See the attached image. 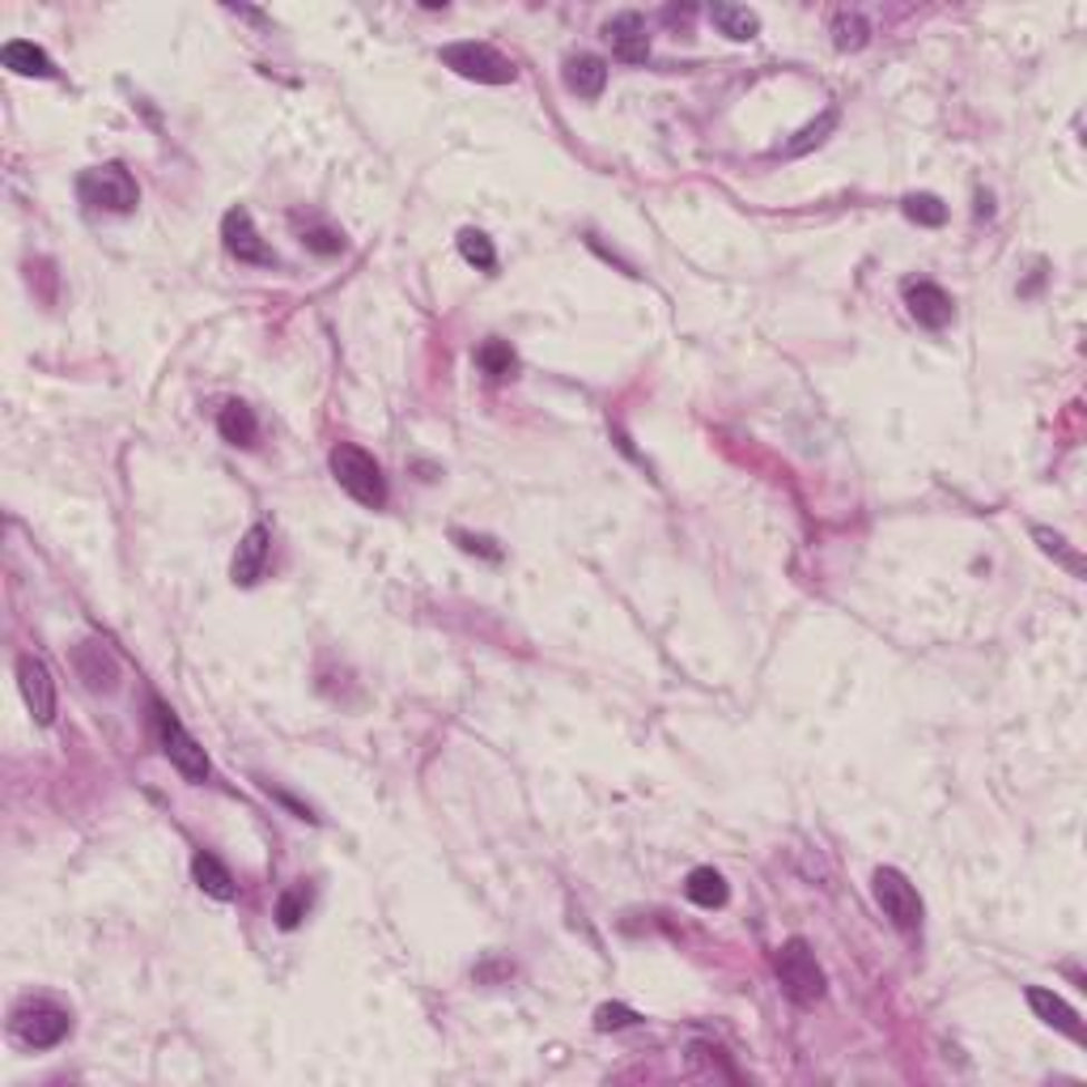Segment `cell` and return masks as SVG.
<instances>
[{
	"instance_id": "6da1fadb",
	"label": "cell",
	"mask_w": 1087,
	"mask_h": 1087,
	"mask_svg": "<svg viewBox=\"0 0 1087 1087\" xmlns=\"http://www.w3.org/2000/svg\"><path fill=\"white\" fill-rule=\"evenodd\" d=\"M327 463H332L336 484L358 501V506H365V510H383L386 476L374 454L362 451V447H353V442H340V447H332V459H327Z\"/></svg>"
},
{
	"instance_id": "7a4b0ae2",
	"label": "cell",
	"mask_w": 1087,
	"mask_h": 1087,
	"mask_svg": "<svg viewBox=\"0 0 1087 1087\" xmlns=\"http://www.w3.org/2000/svg\"><path fill=\"white\" fill-rule=\"evenodd\" d=\"M773 973H777V981H782V990H786L794 1007H815L824 998V986H829L807 939H786L777 948V956H773Z\"/></svg>"
},
{
	"instance_id": "3957f363",
	"label": "cell",
	"mask_w": 1087,
	"mask_h": 1087,
	"mask_svg": "<svg viewBox=\"0 0 1087 1087\" xmlns=\"http://www.w3.org/2000/svg\"><path fill=\"white\" fill-rule=\"evenodd\" d=\"M77 196H81V204H90V208L124 217V213H133L136 204H140V187H136V179L128 175L124 161H102V166H90L77 179Z\"/></svg>"
},
{
	"instance_id": "277c9868",
	"label": "cell",
	"mask_w": 1087,
	"mask_h": 1087,
	"mask_svg": "<svg viewBox=\"0 0 1087 1087\" xmlns=\"http://www.w3.org/2000/svg\"><path fill=\"white\" fill-rule=\"evenodd\" d=\"M13 1037L26 1045V1049H56L72 1032V1016L65 1007L47 1002V998H35V1002H22L13 1019H9Z\"/></svg>"
},
{
	"instance_id": "5b68a950",
	"label": "cell",
	"mask_w": 1087,
	"mask_h": 1087,
	"mask_svg": "<svg viewBox=\"0 0 1087 1087\" xmlns=\"http://www.w3.org/2000/svg\"><path fill=\"white\" fill-rule=\"evenodd\" d=\"M442 65L454 68L459 77L468 81H480V86H510L515 81V65L501 56L498 47L489 43H451L442 47Z\"/></svg>"
},
{
	"instance_id": "8992f818",
	"label": "cell",
	"mask_w": 1087,
	"mask_h": 1087,
	"mask_svg": "<svg viewBox=\"0 0 1087 1087\" xmlns=\"http://www.w3.org/2000/svg\"><path fill=\"white\" fill-rule=\"evenodd\" d=\"M875 901H880L883 918L892 922L897 930H905V934H913V930H922V897H918V888L897 871V866H880L875 871Z\"/></svg>"
},
{
	"instance_id": "52a82bcc",
	"label": "cell",
	"mask_w": 1087,
	"mask_h": 1087,
	"mask_svg": "<svg viewBox=\"0 0 1087 1087\" xmlns=\"http://www.w3.org/2000/svg\"><path fill=\"white\" fill-rule=\"evenodd\" d=\"M154 723H158L166 761H170L187 782H204V777H208V756H204V747L187 735V726H183L166 705H154Z\"/></svg>"
},
{
	"instance_id": "ba28073f",
	"label": "cell",
	"mask_w": 1087,
	"mask_h": 1087,
	"mask_svg": "<svg viewBox=\"0 0 1087 1087\" xmlns=\"http://www.w3.org/2000/svg\"><path fill=\"white\" fill-rule=\"evenodd\" d=\"M222 238H226V251L238 259V264H255V268H276V251L259 238V229L251 222L247 208H229L222 217Z\"/></svg>"
},
{
	"instance_id": "9c48e42d",
	"label": "cell",
	"mask_w": 1087,
	"mask_h": 1087,
	"mask_svg": "<svg viewBox=\"0 0 1087 1087\" xmlns=\"http://www.w3.org/2000/svg\"><path fill=\"white\" fill-rule=\"evenodd\" d=\"M18 688H22L26 709L35 714V723L39 726L56 723V679H51L43 658H35V655L18 658Z\"/></svg>"
},
{
	"instance_id": "30bf717a",
	"label": "cell",
	"mask_w": 1087,
	"mask_h": 1087,
	"mask_svg": "<svg viewBox=\"0 0 1087 1087\" xmlns=\"http://www.w3.org/2000/svg\"><path fill=\"white\" fill-rule=\"evenodd\" d=\"M905 306H909V315L918 319L922 327H930V332H943L951 319H956V302H951L948 290L934 285V281H909Z\"/></svg>"
},
{
	"instance_id": "8fae6325",
	"label": "cell",
	"mask_w": 1087,
	"mask_h": 1087,
	"mask_svg": "<svg viewBox=\"0 0 1087 1087\" xmlns=\"http://www.w3.org/2000/svg\"><path fill=\"white\" fill-rule=\"evenodd\" d=\"M1028 1007L1037 1011V1019H1041V1024L1058 1028V1032H1062V1037H1070L1075 1045L1087 1041L1084 1019H1079V1011H1075L1062 995H1054V990H1045V986H1028Z\"/></svg>"
},
{
	"instance_id": "7c38bea8",
	"label": "cell",
	"mask_w": 1087,
	"mask_h": 1087,
	"mask_svg": "<svg viewBox=\"0 0 1087 1087\" xmlns=\"http://www.w3.org/2000/svg\"><path fill=\"white\" fill-rule=\"evenodd\" d=\"M268 548H272L268 527H264V522L247 527V536L238 540V552H234V561H229L234 587H255V582H259V574H264V566H268Z\"/></svg>"
},
{
	"instance_id": "4fadbf2b",
	"label": "cell",
	"mask_w": 1087,
	"mask_h": 1087,
	"mask_svg": "<svg viewBox=\"0 0 1087 1087\" xmlns=\"http://www.w3.org/2000/svg\"><path fill=\"white\" fill-rule=\"evenodd\" d=\"M604 35H608L611 43V56L616 60H625V65H642L646 56H650V35H646V22H642V13H616L608 26H604Z\"/></svg>"
},
{
	"instance_id": "5bb4252c",
	"label": "cell",
	"mask_w": 1087,
	"mask_h": 1087,
	"mask_svg": "<svg viewBox=\"0 0 1087 1087\" xmlns=\"http://www.w3.org/2000/svg\"><path fill=\"white\" fill-rule=\"evenodd\" d=\"M566 86L578 98H599L608 86V65L599 56H569L566 60Z\"/></svg>"
},
{
	"instance_id": "9a60e30c",
	"label": "cell",
	"mask_w": 1087,
	"mask_h": 1087,
	"mask_svg": "<svg viewBox=\"0 0 1087 1087\" xmlns=\"http://www.w3.org/2000/svg\"><path fill=\"white\" fill-rule=\"evenodd\" d=\"M192 875H196V883H200V892H208L213 901H234L238 897V883H234V875H229V866L217 854H196L192 859Z\"/></svg>"
},
{
	"instance_id": "2e32d148",
	"label": "cell",
	"mask_w": 1087,
	"mask_h": 1087,
	"mask_svg": "<svg viewBox=\"0 0 1087 1087\" xmlns=\"http://www.w3.org/2000/svg\"><path fill=\"white\" fill-rule=\"evenodd\" d=\"M0 60H4L9 72H18V77H56L51 56H47L43 47L26 43V39H13V43L0 47Z\"/></svg>"
},
{
	"instance_id": "e0dca14e",
	"label": "cell",
	"mask_w": 1087,
	"mask_h": 1087,
	"mask_svg": "<svg viewBox=\"0 0 1087 1087\" xmlns=\"http://www.w3.org/2000/svg\"><path fill=\"white\" fill-rule=\"evenodd\" d=\"M709 22L718 26V35L735 39V43H747V39L761 35V18L752 9H744V4H723V0L709 4Z\"/></svg>"
},
{
	"instance_id": "ac0fdd59",
	"label": "cell",
	"mask_w": 1087,
	"mask_h": 1087,
	"mask_svg": "<svg viewBox=\"0 0 1087 1087\" xmlns=\"http://www.w3.org/2000/svg\"><path fill=\"white\" fill-rule=\"evenodd\" d=\"M77 672H81V679L90 684L94 693H111L115 688V663L98 642H81L77 646Z\"/></svg>"
},
{
	"instance_id": "d6986e66",
	"label": "cell",
	"mask_w": 1087,
	"mask_h": 1087,
	"mask_svg": "<svg viewBox=\"0 0 1087 1087\" xmlns=\"http://www.w3.org/2000/svg\"><path fill=\"white\" fill-rule=\"evenodd\" d=\"M684 897L702 909H723L726 897H731V888H726V880L714 871V866H697V871H688V880H684Z\"/></svg>"
},
{
	"instance_id": "ffe728a7",
	"label": "cell",
	"mask_w": 1087,
	"mask_h": 1087,
	"mask_svg": "<svg viewBox=\"0 0 1087 1087\" xmlns=\"http://www.w3.org/2000/svg\"><path fill=\"white\" fill-rule=\"evenodd\" d=\"M217 430H222V438H226L229 447H251L255 433H259V421H255V412H251L243 400H229V404L217 412Z\"/></svg>"
},
{
	"instance_id": "44dd1931",
	"label": "cell",
	"mask_w": 1087,
	"mask_h": 1087,
	"mask_svg": "<svg viewBox=\"0 0 1087 1087\" xmlns=\"http://www.w3.org/2000/svg\"><path fill=\"white\" fill-rule=\"evenodd\" d=\"M476 365H480L489 379H510V374L519 370V358H515V349H510L506 340H484V344L476 349Z\"/></svg>"
},
{
	"instance_id": "7402d4cb",
	"label": "cell",
	"mask_w": 1087,
	"mask_h": 1087,
	"mask_svg": "<svg viewBox=\"0 0 1087 1087\" xmlns=\"http://www.w3.org/2000/svg\"><path fill=\"white\" fill-rule=\"evenodd\" d=\"M459 255L480 272L498 268V251H493V238H489L484 229H472V226L459 229Z\"/></svg>"
},
{
	"instance_id": "603a6c76",
	"label": "cell",
	"mask_w": 1087,
	"mask_h": 1087,
	"mask_svg": "<svg viewBox=\"0 0 1087 1087\" xmlns=\"http://www.w3.org/2000/svg\"><path fill=\"white\" fill-rule=\"evenodd\" d=\"M905 217L909 222H918V226H943L948 222V204L939 200V196H930V192H913V196H905Z\"/></svg>"
},
{
	"instance_id": "cb8c5ba5",
	"label": "cell",
	"mask_w": 1087,
	"mask_h": 1087,
	"mask_svg": "<svg viewBox=\"0 0 1087 1087\" xmlns=\"http://www.w3.org/2000/svg\"><path fill=\"white\" fill-rule=\"evenodd\" d=\"M866 39H871V26H866L862 13H838V18H833V43H838L841 51H862Z\"/></svg>"
},
{
	"instance_id": "d4e9b609",
	"label": "cell",
	"mask_w": 1087,
	"mask_h": 1087,
	"mask_svg": "<svg viewBox=\"0 0 1087 1087\" xmlns=\"http://www.w3.org/2000/svg\"><path fill=\"white\" fill-rule=\"evenodd\" d=\"M306 909H311V892H306V888H290V892H281V901H276V922H281V930L302 927Z\"/></svg>"
},
{
	"instance_id": "484cf974",
	"label": "cell",
	"mask_w": 1087,
	"mask_h": 1087,
	"mask_svg": "<svg viewBox=\"0 0 1087 1087\" xmlns=\"http://www.w3.org/2000/svg\"><path fill=\"white\" fill-rule=\"evenodd\" d=\"M833 128H838V111H824L820 119H815V124H807V128H803V133H799L791 140V145H786V158H799V154H807V149H812V145H820V140L833 133Z\"/></svg>"
},
{
	"instance_id": "4316f807",
	"label": "cell",
	"mask_w": 1087,
	"mask_h": 1087,
	"mask_svg": "<svg viewBox=\"0 0 1087 1087\" xmlns=\"http://www.w3.org/2000/svg\"><path fill=\"white\" fill-rule=\"evenodd\" d=\"M1032 536H1037V544H1041L1049 557H1058V561H1062V566L1070 569L1075 578H1084V561H1079V552H1070L1058 531H1049V527H1032Z\"/></svg>"
},
{
	"instance_id": "83f0119b",
	"label": "cell",
	"mask_w": 1087,
	"mask_h": 1087,
	"mask_svg": "<svg viewBox=\"0 0 1087 1087\" xmlns=\"http://www.w3.org/2000/svg\"><path fill=\"white\" fill-rule=\"evenodd\" d=\"M634 1024H642V1011L625 1007V1002H604L595 1011V1028L599 1032H620V1028H634Z\"/></svg>"
},
{
	"instance_id": "f1b7e54d",
	"label": "cell",
	"mask_w": 1087,
	"mask_h": 1087,
	"mask_svg": "<svg viewBox=\"0 0 1087 1087\" xmlns=\"http://www.w3.org/2000/svg\"><path fill=\"white\" fill-rule=\"evenodd\" d=\"M302 243L315 251V255H340L344 251V234L332 226H306L302 229Z\"/></svg>"
},
{
	"instance_id": "f546056e",
	"label": "cell",
	"mask_w": 1087,
	"mask_h": 1087,
	"mask_svg": "<svg viewBox=\"0 0 1087 1087\" xmlns=\"http://www.w3.org/2000/svg\"><path fill=\"white\" fill-rule=\"evenodd\" d=\"M454 540H459L463 552H484V557H493V561L501 557L498 548H489V540H476V536H463V531H454Z\"/></svg>"
}]
</instances>
